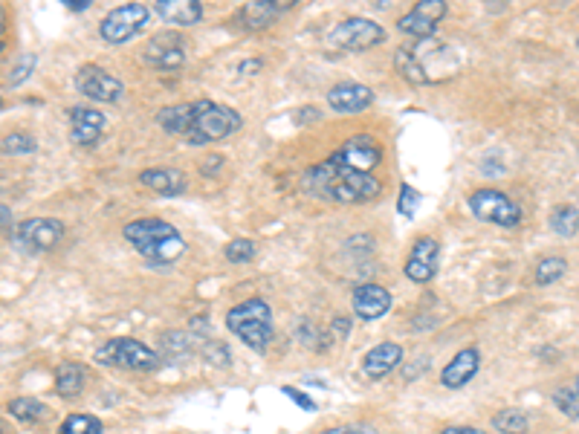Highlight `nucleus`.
<instances>
[{"label":"nucleus","instance_id":"aec40b11","mask_svg":"<svg viewBox=\"0 0 579 434\" xmlns=\"http://www.w3.org/2000/svg\"><path fill=\"white\" fill-rule=\"evenodd\" d=\"M139 183L145 189L154 191V194H160V197H177L189 186L186 174L180 168H148V171L139 174Z\"/></svg>","mask_w":579,"mask_h":434},{"label":"nucleus","instance_id":"f03ea898","mask_svg":"<svg viewBox=\"0 0 579 434\" xmlns=\"http://www.w3.org/2000/svg\"><path fill=\"white\" fill-rule=\"evenodd\" d=\"M125 241L154 267H171L186 255V238L160 217H139L122 229Z\"/></svg>","mask_w":579,"mask_h":434},{"label":"nucleus","instance_id":"b1692460","mask_svg":"<svg viewBox=\"0 0 579 434\" xmlns=\"http://www.w3.org/2000/svg\"><path fill=\"white\" fill-rule=\"evenodd\" d=\"M84 374H87V371H84L79 362H64V365H58V371H56L58 397H64V400H76V397L82 394L84 382H87Z\"/></svg>","mask_w":579,"mask_h":434},{"label":"nucleus","instance_id":"a878e982","mask_svg":"<svg viewBox=\"0 0 579 434\" xmlns=\"http://www.w3.org/2000/svg\"><path fill=\"white\" fill-rule=\"evenodd\" d=\"M9 414L21 423H38L41 417H47V406L35 397H18L9 403Z\"/></svg>","mask_w":579,"mask_h":434},{"label":"nucleus","instance_id":"37998d69","mask_svg":"<svg viewBox=\"0 0 579 434\" xmlns=\"http://www.w3.org/2000/svg\"><path fill=\"white\" fill-rule=\"evenodd\" d=\"M577 50H579V35H577Z\"/></svg>","mask_w":579,"mask_h":434},{"label":"nucleus","instance_id":"f704fd0d","mask_svg":"<svg viewBox=\"0 0 579 434\" xmlns=\"http://www.w3.org/2000/svg\"><path fill=\"white\" fill-rule=\"evenodd\" d=\"M325 434H377V429L371 423H342V426H333Z\"/></svg>","mask_w":579,"mask_h":434},{"label":"nucleus","instance_id":"473e14b6","mask_svg":"<svg viewBox=\"0 0 579 434\" xmlns=\"http://www.w3.org/2000/svg\"><path fill=\"white\" fill-rule=\"evenodd\" d=\"M35 64H38V58L32 53H24L18 58V64L12 67V73H9V79H6V87H18L21 82H27L29 73L35 70Z\"/></svg>","mask_w":579,"mask_h":434},{"label":"nucleus","instance_id":"9b49d317","mask_svg":"<svg viewBox=\"0 0 579 434\" xmlns=\"http://www.w3.org/2000/svg\"><path fill=\"white\" fill-rule=\"evenodd\" d=\"M446 12H449L446 0H420L397 21V29L403 35H412L417 41H426L435 35V29L446 18Z\"/></svg>","mask_w":579,"mask_h":434},{"label":"nucleus","instance_id":"2f4dec72","mask_svg":"<svg viewBox=\"0 0 579 434\" xmlns=\"http://www.w3.org/2000/svg\"><path fill=\"white\" fill-rule=\"evenodd\" d=\"M553 403H556V408L562 414H568L571 420H579V394L574 391V385L571 388H556L553 391Z\"/></svg>","mask_w":579,"mask_h":434},{"label":"nucleus","instance_id":"ea45409f","mask_svg":"<svg viewBox=\"0 0 579 434\" xmlns=\"http://www.w3.org/2000/svg\"><path fill=\"white\" fill-rule=\"evenodd\" d=\"M247 70H261V61H244V64H241V73H247Z\"/></svg>","mask_w":579,"mask_h":434},{"label":"nucleus","instance_id":"0eeeda50","mask_svg":"<svg viewBox=\"0 0 579 434\" xmlns=\"http://www.w3.org/2000/svg\"><path fill=\"white\" fill-rule=\"evenodd\" d=\"M96 362L99 365H108V368H128V371H154L157 368V353L151 351L148 345H142L139 339L131 336H119L105 342L99 351H96Z\"/></svg>","mask_w":579,"mask_h":434},{"label":"nucleus","instance_id":"72a5a7b5","mask_svg":"<svg viewBox=\"0 0 579 434\" xmlns=\"http://www.w3.org/2000/svg\"><path fill=\"white\" fill-rule=\"evenodd\" d=\"M38 145H35V139L29 134H9L3 139V154H32Z\"/></svg>","mask_w":579,"mask_h":434},{"label":"nucleus","instance_id":"393cba45","mask_svg":"<svg viewBox=\"0 0 579 434\" xmlns=\"http://www.w3.org/2000/svg\"><path fill=\"white\" fill-rule=\"evenodd\" d=\"M551 232L559 238H574L579 232V209L577 206H556L551 212Z\"/></svg>","mask_w":579,"mask_h":434},{"label":"nucleus","instance_id":"6ab92c4d","mask_svg":"<svg viewBox=\"0 0 579 434\" xmlns=\"http://www.w3.org/2000/svg\"><path fill=\"white\" fill-rule=\"evenodd\" d=\"M400 362H403V348H400L397 342H383V345H374L371 351L365 353V359H362V374H365L368 380H383Z\"/></svg>","mask_w":579,"mask_h":434},{"label":"nucleus","instance_id":"412c9836","mask_svg":"<svg viewBox=\"0 0 579 434\" xmlns=\"http://www.w3.org/2000/svg\"><path fill=\"white\" fill-rule=\"evenodd\" d=\"M154 12L174 27H194L203 18V6L197 0H154Z\"/></svg>","mask_w":579,"mask_h":434},{"label":"nucleus","instance_id":"9d476101","mask_svg":"<svg viewBox=\"0 0 579 434\" xmlns=\"http://www.w3.org/2000/svg\"><path fill=\"white\" fill-rule=\"evenodd\" d=\"M76 87H79V93H82L84 99H90V102H105V105L119 102L122 93H125V84L119 82L113 73H108L105 67H96V64L79 67Z\"/></svg>","mask_w":579,"mask_h":434},{"label":"nucleus","instance_id":"6e6552de","mask_svg":"<svg viewBox=\"0 0 579 434\" xmlns=\"http://www.w3.org/2000/svg\"><path fill=\"white\" fill-rule=\"evenodd\" d=\"M386 41V29L371 18H345L328 32V44L342 53H365Z\"/></svg>","mask_w":579,"mask_h":434},{"label":"nucleus","instance_id":"4468645a","mask_svg":"<svg viewBox=\"0 0 579 434\" xmlns=\"http://www.w3.org/2000/svg\"><path fill=\"white\" fill-rule=\"evenodd\" d=\"M438 255H441V244L429 235L417 238L409 249V258H406V278L414 284H429L438 272Z\"/></svg>","mask_w":579,"mask_h":434},{"label":"nucleus","instance_id":"1a4fd4ad","mask_svg":"<svg viewBox=\"0 0 579 434\" xmlns=\"http://www.w3.org/2000/svg\"><path fill=\"white\" fill-rule=\"evenodd\" d=\"M64 238V223L56 217H27L18 229H15V241L24 252H50L53 246L61 244Z\"/></svg>","mask_w":579,"mask_h":434},{"label":"nucleus","instance_id":"a19ab883","mask_svg":"<svg viewBox=\"0 0 579 434\" xmlns=\"http://www.w3.org/2000/svg\"><path fill=\"white\" fill-rule=\"evenodd\" d=\"M0 212H3V229L9 232V206H3Z\"/></svg>","mask_w":579,"mask_h":434},{"label":"nucleus","instance_id":"423d86ee","mask_svg":"<svg viewBox=\"0 0 579 434\" xmlns=\"http://www.w3.org/2000/svg\"><path fill=\"white\" fill-rule=\"evenodd\" d=\"M148 21H151V6H145V3H125V6L111 9L102 18L99 35H102L105 44L119 47V44H128L131 38H137L139 32L148 27Z\"/></svg>","mask_w":579,"mask_h":434},{"label":"nucleus","instance_id":"c85d7f7f","mask_svg":"<svg viewBox=\"0 0 579 434\" xmlns=\"http://www.w3.org/2000/svg\"><path fill=\"white\" fill-rule=\"evenodd\" d=\"M565 272H568V261L559 258V255H548L536 264V284H542V287L556 284Z\"/></svg>","mask_w":579,"mask_h":434},{"label":"nucleus","instance_id":"f8f14e48","mask_svg":"<svg viewBox=\"0 0 579 434\" xmlns=\"http://www.w3.org/2000/svg\"><path fill=\"white\" fill-rule=\"evenodd\" d=\"M333 163L345 165L351 171H359V174H371L377 165L383 163V148L377 145V139L368 134L351 136L336 154L331 157Z\"/></svg>","mask_w":579,"mask_h":434},{"label":"nucleus","instance_id":"dca6fc26","mask_svg":"<svg viewBox=\"0 0 579 434\" xmlns=\"http://www.w3.org/2000/svg\"><path fill=\"white\" fill-rule=\"evenodd\" d=\"M351 304L362 322H377L391 310V293L380 284H359L351 296Z\"/></svg>","mask_w":579,"mask_h":434},{"label":"nucleus","instance_id":"58836bf2","mask_svg":"<svg viewBox=\"0 0 579 434\" xmlns=\"http://www.w3.org/2000/svg\"><path fill=\"white\" fill-rule=\"evenodd\" d=\"M348 319H342V316H339V319H333V333H336V330H339V336H345V333H348Z\"/></svg>","mask_w":579,"mask_h":434},{"label":"nucleus","instance_id":"cd10ccee","mask_svg":"<svg viewBox=\"0 0 579 434\" xmlns=\"http://www.w3.org/2000/svg\"><path fill=\"white\" fill-rule=\"evenodd\" d=\"M102 432H105V426H102V420L93 417V414H70V417L61 423V429H58V434H102Z\"/></svg>","mask_w":579,"mask_h":434},{"label":"nucleus","instance_id":"4be33fe9","mask_svg":"<svg viewBox=\"0 0 579 434\" xmlns=\"http://www.w3.org/2000/svg\"><path fill=\"white\" fill-rule=\"evenodd\" d=\"M293 9V0H252L241 9V21L249 29H264L276 21L281 12Z\"/></svg>","mask_w":579,"mask_h":434},{"label":"nucleus","instance_id":"a211bd4d","mask_svg":"<svg viewBox=\"0 0 579 434\" xmlns=\"http://www.w3.org/2000/svg\"><path fill=\"white\" fill-rule=\"evenodd\" d=\"M478 368H481V351L475 348V345H469L464 351H458L452 356V362L443 368L441 382L446 388H464L469 382L475 380V374H478Z\"/></svg>","mask_w":579,"mask_h":434},{"label":"nucleus","instance_id":"2eb2a0df","mask_svg":"<svg viewBox=\"0 0 579 434\" xmlns=\"http://www.w3.org/2000/svg\"><path fill=\"white\" fill-rule=\"evenodd\" d=\"M70 139L79 148H93L105 134V113L96 108H70Z\"/></svg>","mask_w":579,"mask_h":434},{"label":"nucleus","instance_id":"39448f33","mask_svg":"<svg viewBox=\"0 0 579 434\" xmlns=\"http://www.w3.org/2000/svg\"><path fill=\"white\" fill-rule=\"evenodd\" d=\"M467 206L472 217H478V220H484V223H493V226L513 229V226L522 223V206L501 189L472 191L467 197Z\"/></svg>","mask_w":579,"mask_h":434},{"label":"nucleus","instance_id":"ddd939ff","mask_svg":"<svg viewBox=\"0 0 579 434\" xmlns=\"http://www.w3.org/2000/svg\"><path fill=\"white\" fill-rule=\"evenodd\" d=\"M142 58H145V64H151L154 70H163V73L180 70L186 61V41L177 32H160L148 41Z\"/></svg>","mask_w":579,"mask_h":434},{"label":"nucleus","instance_id":"20e7f679","mask_svg":"<svg viewBox=\"0 0 579 434\" xmlns=\"http://www.w3.org/2000/svg\"><path fill=\"white\" fill-rule=\"evenodd\" d=\"M226 327L247 345L249 351L267 353L273 339V310L264 299H247L226 313Z\"/></svg>","mask_w":579,"mask_h":434},{"label":"nucleus","instance_id":"5701e85b","mask_svg":"<svg viewBox=\"0 0 579 434\" xmlns=\"http://www.w3.org/2000/svg\"><path fill=\"white\" fill-rule=\"evenodd\" d=\"M394 67H397V73H400L406 82H412V84L432 82V76H429V70H426V64H423V58L417 55L414 47H400V50L394 53Z\"/></svg>","mask_w":579,"mask_h":434},{"label":"nucleus","instance_id":"f257e3e1","mask_svg":"<svg viewBox=\"0 0 579 434\" xmlns=\"http://www.w3.org/2000/svg\"><path fill=\"white\" fill-rule=\"evenodd\" d=\"M304 189L322 197V200L354 206V203L374 200L383 189V183L374 174H359V171H351V168L333 163V160H325V163L304 171Z\"/></svg>","mask_w":579,"mask_h":434},{"label":"nucleus","instance_id":"c756f323","mask_svg":"<svg viewBox=\"0 0 579 434\" xmlns=\"http://www.w3.org/2000/svg\"><path fill=\"white\" fill-rule=\"evenodd\" d=\"M255 252H258V246L255 241H249V238H235V241H229L226 249H223V258L229 261V264H247L255 258Z\"/></svg>","mask_w":579,"mask_h":434},{"label":"nucleus","instance_id":"c9c22d12","mask_svg":"<svg viewBox=\"0 0 579 434\" xmlns=\"http://www.w3.org/2000/svg\"><path fill=\"white\" fill-rule=\"evenodd\" d=\"M281 391H284V394H287V397H290V400H293L296 406L304 408V411H316V403H313V400H310L307 394H302L299 388H290V385H284Z\"/></svg>","mask_w":579,"mask_h":434},{"label":"nucleus","instance_id":"7ed1b4c3","mask_svg":"<svg viewBox=\"0 0 579 434\" xmlns=\"http://www.w3.org/2000/svg\"><path fill=\"white\" fill-rule=\"evenodd\" d=\"M244 119L241 113L226 105H218L212 99H197L189 102V131H186V142L189 145H206V142H218L229 134L241 131Z\"/></svg>","mask_w":579,"mask_h":434},{"label":"nucleus","instance_id":"7c9ffc66","mask_svg":"<svg viewBox=\"0 0 579 434\" xmlns=\"http://www.w3.org/2000/svg\"><path fill=\"white\" fill-rule=\"evenodd\" d=\"M420 203H423V194L409 186V183H403L400 186V197H397V212L406 217V220H412L417 215V209H420Z\"/></svg>","mask_w":579,"mask_h":434},{"label":"nucleus","instance_id":"4c0bfd02","mask_svg":"<svg viewBox=\"0 0 579 434\" xmlns=\"http://www.w3.org/2000/svg\"><path fill=\"white\" fill-rule=\"evenodd\" d=\"M70 12H84V9H90V0H61Z\"/></svg>","mask_w":579,"mask_h":434},{"label":"nucleus","instance_id":"f3484780","mask_svg":"<svg viewBox=\"0 0 579 434\" xmlns=\"http://www.w3.org/2000/svg\"><path fill=\"white\" fill-rule=\"evenodd\" d=\"M328 105L336 113H359L374 105V90L357 82H342L328 90Z\"/></svg>","mask_w":579,"mask_h":434},{"label":"nucleus","instance_id":"bb28decb","mask_svg":"<svg viewBox=\"0 0 579 434\" xmlns=\"http://www.w3.org/2000/svg\"><path fill=\"white\" fill-rule=\"evenodd\" d=\"M493 426L501 434H527V414L522 408H501L493 417Z\"/></svg>","mask_w":579,"mask_h":434},{"label":"nucleus","instance_id":"79ce46f5","mask_svg":"<svg viewBox=\"0 0 579 434\" xmlns=\"http://www.w3.org/2000/svg\"><path fill=\"white\" fill-rule=\"evenodd\" d=\"M574 391H577V394H579V377H577V380H574Z\"/></svg>","mask_w":579,"mask_h":434},{"label":"nucleus","instance_id":"e433bc0d","mask_svg":"<svg viewBox=\"0 0 579 434\" xmlns=\"http://www.w3.org/2000/svg\"><path fill=\"white\" fill-rule=\"evenodd\" d=\"M441 434H487V432H481V429H475V426H446Z\"/></svg>","mask_w":579,"mask_h":434}]
</instances>
